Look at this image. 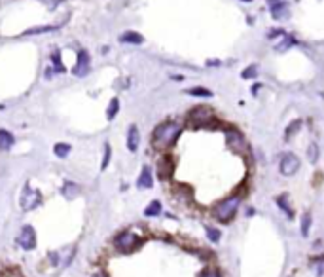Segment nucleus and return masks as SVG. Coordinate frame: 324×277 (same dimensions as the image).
<instances>
[{"instance_id":"473e14b6","label":"nucleus","mask_w":324,"mask_h":277,"mask_svg":"<svg viewBox=\"0 0 324 277\" xmlns=\"http://www.w3.org/2000/svg\"><path fill=\"white\" fill-rule=\"evenodd\" d=\"M292 44H294V38H292V37H287V35H285V42L277 46V51H285V49H288L290 46H292Z\"/></svg>"},{"instance_id":"f3484780","label":"nucleus","mask_w":324,"mask_h":277,"mask_svg":"<svg viewBox=\"0 0 324 277\" xmlns=\"http://www.w3.org/2000/svg\"><path fill=\"white\" fill-rule=\"evenodd\" d=\"M120 42H123V44H143L144 37L141 33H135V31H125L120 37Z\"/></svg>"},{"instance_id":"c9c22d12","label":"nucleus","mask_w":324,"mask_h":277,"mask_svg":"<svg viewBox=\"0 0 324 277\" xmlns=\"http://www.w3.org/2000/svg\"><path fill=\"white\" fill-rule=\"evenodd\" d=\"M91 277H110L108 274H105V272H97V274H93Z\"/></svg>"},{"instance_id":"9b49d317","label":"nucleus","mask_w":324,"mask_h":277,"mask_svg":"<svg viewBox=\"0 0 324 277\" xmlns=\"http://www.w3.org/2000/svg\"><path fill=\"white\" fill-rule=\"evenodd\" d=\"M76 251V247H71V249H63V251H53V253H49V262L53 266H67L71 264L72 260V254Z\"/></svg>"},{"instance_id":"a211bd4d","label":"nucleus","mask_w":324,"mask_h":277,"mask_svg":"<svg viewBox=\"0 0 324 277\" xmlns=\"http://www.w3.org/2000/svg\"><path fill=\"white\" fill-rule=\"evenodd\" d=\"M15 143V137L6 129H0V150H8Z\"/></svg>"},{"instance_id":"4468645a","label":"nucleus","mask_w":324,"mask_h":277,"mask_svg":"<svg viewBox=\"0 0 324 277\" xmlns=\"http://www.w3.org/2000/svg\"><path fill=\"white\" fill-rule=\"evenodd\" d=\"M61 194H63V198H67V199H76V198L82 194V188H80L76 182L65 181L63 182V186H61Z\"/></svg>"},{"instance_id":"72a5a7b5","label":"nucleus","mask_w":324,"mask_h":277,"mask_svg":"<svg viewBox=\"0 0 324 277\" xmlns=\"http://www.w3.org/2000/svg\"><path fill=\"white\" fill-rule=\"evenodd\" d=\"M279 35H283V37H285V31H283V29H275V31H271V33H269V38H277Z\"/></svg>"},{"instance_id":"f257e3e1","label":"nucleus","mask_w":324,"mask_h":277,"mask_svg":"<svg viewBox=\"0 0 324 277\" xmlns=\"http://www.w3.org/2000/svg\"><path fill=\"white\" fill-rule=\"evenodd\" d=\"M182 123L180 121H163L159 123L154 133H152V145L157 150H167L179 141L180 133H182Z\"/></svg>"},{"instance_id":"b1692460","label":"nucleus","mask_w":324,"mask_h":277,"mask_svg":"<svg viewBox=\"0 0 324 277\" xmlns=\"http://www.w3.org/2000/svg\"><path fill=\"white\" fill-rule=\"evenodd\" d=\"M300 129H301V120H294L287 127V131H285V139H287V141H290V139L294 137V133H298Z\"/></svg>"},{"instance_id":"a878e982","label":"nucleus","mask_w":324,"mask_h":277,"mask_svg":"<svg viewBox=\"0 0 324 277\" xmlns=\"http://www.w3.org/2000/svg\"><path fill=\"white\" fill-rule=\"evenodd\" d=\"M186 93L192 97H213V91L207 87H190Z\"/></svg>"},{"instance_id":"0eeeda50","label":"nucleus","mask_w":324,"mask_h":277,"mask_svg":"<svg viewBox=\"0 0 324 277\" xmlns=\"http://www.w3.org/2000/svg\"><path fill=\"white\" fill-rule=\"evenodd\" d=\"M300 158L296 156L294 152H287V154H283L281 156V161H279V171H281V175H285V177H292V175H296L298 171H300Z\"/></svg>"},{"instance_id":"dca6fc26","label":"nucleus","mask_w":324,"mask_h":277,"mask_svg":"<svg viewBox=\"0 0 324 277\" xmlns=\"http://www.w3.org/2000/svg\"><path fill=\"white\" fill-rule=\"evenodd\" d=\"M139 143H141L139 127H137V125H129V129H127V148H129L131 152H137Z\"/></svg>"},{"instance_id":"cd10ccee","label":"nucleus","mask_w":324,"mask_h":277,"mask_svg":"<svg viewBox=\"0 0 324 277\" xmlns=\"http://www.w3.org/2000/svg\"><path fill=\"white\" fill-rule=\"evenodd\" d=\"M311 266L317 270V274H319V277L324 276V254L323 256H313L311 258Z\"/></svg>"},{"instance_id":"1a4fd4ad","label":"nucleus","mask_w":324,"mask_h":277,"mask_svg":"<svg viewBox=\"0 0 324 277\" xmlns=\"http://www.w3.org/2000/svg\"><path fill=\"white\" fill-rule=\"evenodd\" d=\"M89 69H91V57H89V53L85 49H80L72 73H74V76H78V78H84L85 74L89 73Z\"/></svg>"},{"instance_id":"9d476101","label":"nucleus","mask_w":324,"mask_h":277,"mask_svg":"<svg viewBox=\"0 0 324 277\" xmlns=\"http://www.w3.org/2000/svg\"><path fill=\"white\" fill-rule=\"evenodd\" d=\"M173 173H175V159L173 156H161V159L157 161V175H159V179L161 181H169L171 177H173Z\"/></svg>"},{"instance_id":"bb28decb","label":"nucleus","mask_w":324,"mask_h":277,"mask_svg":"<svg viewBox=\"0 0 324 277\" xmlns=\"http://www.w3.org/2000/svg\"><path fill=\"white\" fill-rule=\"evenodd\" d=\"M53 152H55V156L57 158H67L69 156V152H71V145H67V143H57V145L53 146Z\"/></svg>"},{"instance_id":"c85d7f7f","label":"nucleus","mask_w":324,"mask_h":277,"mask_svg":"<svg viewBox=\"0 0 324 277\" xmlns=\"http://www.w3.org/2000/svg\"><path fill=\"white\" fill-rule=\"evenodd\" d=\"M110 158H112V146L105 145V154H103V161H101V171H107V167L110 165Z\"/></svg>"},{"instance_id":"aec40b11","label":"nucleus","mask_w":324,"mask_h":277,"mask_svg":"<svg viewBox=\"0 0 324 277\" xmlns=\"http://www.w3.org/2000/svg\"><path fill=\"white\" fill-rule=\"evenodd\" d=\"M57 27H53V25H44V27H35V29H29V31H25L23 37H33V35H42V33H51V31H55Z\"/></svg>"},{"instance_id":"f03ea898","label":"nucleus","mask_w":324,"mask_h":277,"mask_svg":"<svg viewBox=\"0 0 324 277\" xmlns=\"http://www.w3.org/2000/svg\"><path fill=\"white\" fill-rule=\"evenodd\" d=\"M243 201V198H241V194H231L228 198H224V199H220V201H216L213 205V209H211V215L215 220L218 222H222V224H228L231 222L235 215H237V211H239V205Z\"/></svg>"},{"instance_id":"423d86ee","label":"nucleus","mask_w":324,"mask_h":277,"mask_svg":"<svg viewBox=\"0 0 324 277\" xmlns=\"http://www.w3.org/2000/svg\"><path fill=\"white\" fill-rule=\"evenodd\" d=\"M19 203H21L23 211H33L38 205H42V194H40V190H36V188L27 184L23 188V192H21Z\"/></svg>"},{"instance_id":"5701e85b","label":"nucleus","mask_w":324,"mask_h":277,"mask_svg":"<svg viewBox=\"0 0 324 277\" xmlns=\"http://www.w3.org/2000/svg\"><path fill=\"white\" fill-rule=\"evenodd\" d=\"M205 234H207V237H209L211 243H218L222 239V232L218 228H213V226H205Z\"/></svg>"},{"instance_id":"2f4dec72","label":"nucleus","mask_w":324,"mask_h":277,"mask_svg":"<svg viewBox=\"0 0 324 277\" xmlns=\"http://www.w3.org/2000/svg\"><path fill=\"white\" fill-rule=\"evenodd\" d=\"M256 74H258V67H256V65H251V67H247V69L241 73V76H243L245 80H251V78H256Z\"/></svg>"},{"instance_id":"c756f323","label":"nucleus","mask_w":324,"mask_h":277,"mask_svg":"<svg viewBox=\"0 0 324 277\" xmlns=\"http://www.w3.org/2000/svg\"><path fill=\"white\" fill-rule=\"evenodd\" d=\"M307 158H309V161L311 163H317L319 161V146L311 143V145L307 146Z\"/></svg>"},{"instance_id":"2eb2a0df","label":"nucleus","mask_w":324,"mask_h":277,"mask_svg":"<svg viewBox=\"0 0 324 277\" xmlns=\"http://www.w3.org/2000/svg\"><path fill=\"white\" fill-rule=\"evenodd\" d=\"M275 203L288 218H294V209H292V205H290V198H288V194H279V196L275 198Z\"/></svg>"},{"instance_id":"ddd939ff","label":"nucleus","mask_w":324,"mask_h":277,"mask_svg":"<svg viewBox=\"0 0 324 277\" xmlns=\"http://www.w3.org/2000/svg\"><path fill=\"white\" fill-rule=\"evenodd\" d=\"M269 12H271V17L277 19V21H281V19H287L290 12H288V4L283 0V2H273L271 6H269Z\"/></svg>"},{"instance_id":"f8f14e48","label":"nucleus","mask_w":324,"mask_h":277,"mask_svg":"<svg viewBox=\"0 0 324 277\" xmlns=\"http://www.w3.org/2000/svg\"><path fill=\"white\" fill-rule=\"evenodd\" d=\"M154 186V175H152V169L148 167V165H144L143 171H141V175H139V179H137V188H141V190H148V188H152Z\"/></svg>"},{"instance_id":"4c0bfd02","label":"nucleus","mask_w":324,"mask_h":277,"mask_svg":"<svg viewBox=\"0 0 324 277\" xmlns=\"http://www.w3.org/2000/svg\"><path fill=\"white\" fill-rule=\"evenodd\" d=\"M243 2H252V0H243Z\"/></svg>"},{"instance_id":"393cba45","label":"nucleus","mask_w":324,"mask_h":277,"mask_svg":"<svg viewBox=\"0 0 324 277\" xmlns=\"http://www.w3.org/2000/svg\"><path fill=\"white\" fill-rule=\"evenodd\" d=\"M199 277H224L222 276V270L216 268V266H207L205 270H201Z\"/></svg>"},{"instance_id":"f704fd0d","label":"nucleus","mask_w":324,"mask_h":277,"mask_svg":"<svg viewBox=\"0 0 324 277\" xmlns=\"http://www.w3.org/2000/svg\"><path fill=\"white\" fill-rule=\"evenodd\" d=\"M207 65H209V67H218V65H222V63H220V61H209V63H207Z\"/></svg>"},{"instance_id":"7c9ffc66","label":"nucleus","mask_w":324,"mask_h":277,"mask_svg":"<svg viewBox=\"0 0 324 277\" xmlns=\"http://www.w3.org/2000/svg\"><path fill=\"white\" fill-rule=\"evenodd\" d=\"M51 61H53V69H55V73H65V67H63V61H61L59 51H53V53H51Z\"/></svg>"},{"instance_id":"6e6552de","label":"nucleus","mask_w":324,"mask_h":277,"mask_svg":"<svg viewBox=\"0 0 324 277\" xmlns=\"http://www.w3.org/2000/svg\"><path fill=\"white\" fill-rule=\"evenodd\" d=\"M17 241V245L23 249V251H33L36 247V232L33 226H29V224H25L21 232H19V236L15 237Z\"/></svg>"},{"instance_id":"20e7f679","label":"nucleus","mask_w":324,"mask_h":277,"mask_svg":"<svg viewBox=\"0 0 324 277\" xmlns=\"http://www.w3.org/2000/svg\"><path fill=\"white\" fill-rule=\"evenodd\" d=\"M141 245H143V237H139L135 232H129V230L120 232V234L114 237V247H116V251L121 254L135 253L137 249H141Z\"/></svg>"},{"instance_id":"6ab92c4d","label":"nucleus","mask_w":324,"mask_h":277,"mask_svg":"<svg viewBox=\"0 0 324 277\" xmlns=\"http://www.w3.org/2000/svg\"><path fill=\"white\" fill-rule=\"evenodd\" d=\"M120 112V99L114 97L110 103H108V109H107V120H114L116 114Z\"/></svg>"},{"instance_id":"412c9836","label":"nucleus","mask_w":324,"mask_h":277,"mask_svg":"<svg viewBox=\"0 0 324 277\" xmlns=\"http://www.w3.org/2000/svg\"><path fill=\"white\" fill-rule=\"evenodd\" d=\"M311 222H313L311 213H309V211H307V213H303V217H301V236H303V237H307V236H309Z\"/></svg>"},{"instance_id":"e433bc0d","label":"nucleus","mask_w":324,"mask_h":277,"mask_svg":"<svg viewBox=\"0 0 324 277\" xmlns=\"http://www.w3.org/2000/svg\"><path fill=\"white\" fill-rule=\"evenodd\" d=\"M269 2H271V4H273V2H283V0H269Z\"/></svg>"},{"instance_id":"4be33fe9","label":"nucleus","mask_w":324,"mask_h":277,"mask_svg":"<svg viewBox=\"0 0 324 277\" xmlns=\"http://www.w3.org/2000/svg\"><path fill=\"white\" fill-rule=\"evenodd\" d=\"M159 213H161V203L157 199H154L152 203H148V207L144 209V215L146 217H157Z\"/></svg>"},{"instance_id":"7ed1b4c3","label":"nucleus","mask_w":324,"mask_h":277,"mask_svg":"<svg viewBox=\"0 0 324 277\" xmlns=\"http://www.w3.org/2000/svg\"><path fill=\"white\" fill-rule=\"evenodd\" d=\"M188 123H190L192 127H211V129L222 127V123L215 118L213 109H211V107H205V105L193 107V109L188 112Z\"/></svg>"},{"instance_id":"39448f33","label":"nucleus","mask_w":324,"mask_h":277,"mask_svg":"<svg viewBox=\"0 0 324 277\" xmlns=\"http://www.w3.org/2000/svg\"><path fill=\"white\" fill-rule=\"evenodd\" d=\"M226 129V143L228 146L233 150V152H237L241 156H249V152H251V145H249V141L245 139V135L241 131H237L235 127H224Z\"/></svg>"}]
</instances>
